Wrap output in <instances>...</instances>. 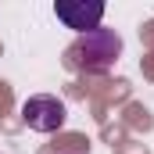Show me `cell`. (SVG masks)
<instances>
[{
    "label": "cell",
    "instance_id": "1",
    "mask_svg": "<svg viewBox=\"0 0 154 154\" xmlns=\"http://www.w3.org/2000/svg\"><path fill=\"white\" fill-rule=\"evenodd\" d=\"M122 54V39L115 29H93V32H82L79 43L68 50V61L72 68H86V72H108L115 65V57Z\"/></svg>",
    "mask_w": 154,
    "mask_h": 154
},
{
    "label": "cell",
    "instance_id": "3",
    "mask_svg": "<svg viewBox=\"0 0 154 154\" xmlns=\"http://www.w3.org/2000/svg\"><path fill=\"white\" fill-rule=\"evenodd\" d=\"M54 14H57V22H65L68 29H75L79 36L82 32H93V29H100V18H104V4H97V0H57L54 4Z\"/></svg>",
    "mask_w": 154,
    "mask_h": 154
},
{
    "label": "cell",
    "instance_id": "2",
    "mask_svg": "<svg viewBox=\"0 0 154 154\" xmlns=\"http://www.w3.org/2000/svg\"><path fill=\"white\" fill-rule=\"evenodd\" d=\"M22 122L29 129H36V133H54V129L65 125V104L57 97H47V93L43 97H29L22 104Z\"/></svg>",
    "mask_w": 154,
    "mask_h": 154
}]
</instances>
